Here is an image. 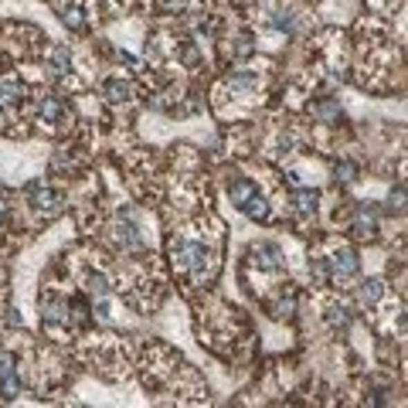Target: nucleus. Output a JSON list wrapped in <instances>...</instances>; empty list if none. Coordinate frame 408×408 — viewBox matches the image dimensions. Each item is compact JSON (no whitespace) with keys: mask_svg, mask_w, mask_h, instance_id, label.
I'll list each match as a JSON object with an SVG mask.
<instances>
[{"mask_svg":"<svg viewBox=\"0 0 408 408\" xmlns=\"http://www.w3.org/2000/svg\"><path fill=\"white\" fill-rule=\"evenodd\" d=\"M41 113H44L48 120H58V116H62V102H58V99H44V102H41Z\"/></svg>","mask_w":408,"mask_h":408,"instance_id":"obj_1","label":"nucleus"},{"mask_svg":"<svg viewBox=\"0 0 408 408\" xmlns=\"http://www.w3.org/2000/svg\"><path fill=\"white\" fill-rule=\"evenodd\" d=\"M0 214H3V201H0Z\"/></svg>","mask_w":408,"mask_h":408,"instance_id":"obj_2","label":"nucleus"}]
</instances>
